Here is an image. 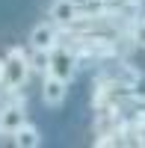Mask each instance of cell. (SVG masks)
Listing matches in <instances>:
<instances>
[{"mask_svg": "<svg viewBox=\"0 0 145 148\" xmlns=\"http://www.w3.org/2000/svg\"><path fill=\"white\" fill-rule=\"evenodd\" d=\"M0 80H3V59H0Z\"/></svg>", "mask_w": 145, "mask_h": 148, "instance_id": "10", "label": "cell"}, {"mask_svg": "<svg viewBox=\"0 0 145 148\" xmlns=\"http://www.w3.org/2000/svg\"><path fill=\"white\" fill-rule=\"evenodd\" d=\"M65 92H68V83L59 80L56 74H47L44 71V83H42V98L47 107H59L65 101Z\"/></svg>", "mask_w": 145, "mask_h": 148, "instance_id": "5", "label": "cell"}, {"mask_svg": "<svg viewBox=\"0 0 145 148\" xmlns=\"http://www.w3.org/2000/svg\"><path fill=\"white\" fill-rule=\"evenodd\" d=\"M71 51L74 56H95V59H110L118 53V42H113L110 36H95V33H77L71 39Z\"/></svg>", "mask_w": 145, "mask_h": 148, "instance_id": "1", "label": "cell"}, {"mask_svg": "<svg viewBox=\"0 0 145 148\" xmlns=\"http://www.w3.org/2000/svg\"><path fill=\"white\" fill-rule=\"evenodd\" d=\"M30 45H33V51H51L53 45H59L56 24H39V27L30 33Z\"/></svg>", "mask_w": 145, "mask_h": 148, "instance_id": "7", "label": "cell"}, {"mask_svg": "<svg viewBox=\"0 0 145 148\" xmlns=\"http://www.w3.org/2000/svg\"><path fill=\"white\" fill-rule=\"evenodd\" d=\"M74 68H77V56H74V51H71V47H65V45H53L51 51H47V74H56L59 80L71 83Z\"/></svg>", "mask_w": 145, "mask_h": 148, "instance_id": "3", "label": "cell"}, {"mask_svg": "<svg viewBox=\"0 0 145 148\" xmlns=\"http://www.w3.org/2000/svg\"><path fill=\"white\" fill-rule=\"evenodd\" d=\"M0 133H3V130H0Z\"/></svg>", "mask_w": 145, "mask_h": 148, "instance_id": "11", "label": "cell"}, {"mask_svg": "<svg viewBox=\"0 0 145 148\" xmlns=\"http://www.w3.org/2000/svg\"><path fill=\"white\" fill-rule=\"evenodd\" d=\"M27 77H30V56L21 47H12L3 59V80H0V86L6 92H21Z\"/></svg>", "mask_w": 145, "mask_h": 148, "instance_id": "2", "label": "cell"}, {"mask_svg": "<svg viewBox=\"0 0 145 148\" xmlns=\"http://www.w3.org/2000/svg\"><path fill=\"white\" fill-rule=\"evenodd\" d=\"M12 95H15V101L0 110V130L3 133H15L24 121H27L24 119V104H27V98H21L18 92H12Z\"/></svg>", "mask_w": 145, "mask_h": 148, "instance_id": "4", "label": "cell"}, {"mask_svg": "<svg viewBox=\"0 0 145 148\" xmlns=\"http://www.w3.org/2000/svg\"><path fill=\"white\" fill-rule=\"evenodd\" d=\"M30 68H39V71H47V51H36V56L30 59Z\"/></svg>", "mask_w": 145, "mask_h": 148, "instance_id": "9", "label": "cell"}, {"mask_svg": "<svg viewBox=\"0 0 145 148\" xmlns=\"http://www.w3.org/2000/svg\"><path fill=\"white\" fill-rule=\"evenodd\" d=\"M12 136H15V145H18V148H39V145H42L39 130H36L33 125H27V121H24V125L12 133Z\"/></svg>", "mask_w": 145, "mask_h": 148, "instance_id": "8", "label": "cell"}, {"mask_svg": "<svg viewBox=\"0 0 145 148\" xmlns=\"http://www.w3.org/2000/svg\"><path fill=\"white\" fill-rule=\"evenodd\" d=\"M51 18H53L56 27H71V24L80 18L77 0H53V6H51Z\"/></svg>", "mask_w": 145, "mask_h": 148, "instance_id": "6", "label": "cell"}, {"mask_svg": "<svg viewBox=\"0 0 145 148\" xmlns=\"http://www.w3.org/2000/svg\"><path fill=\"white\" fill-rule=\"evenodd\" d=\"M142 21H145V18H142Z\"/></svg>", "mask_w": 145, "mask_h": 148, "instance_id": "12", "label": "cell"}]
</instances>
